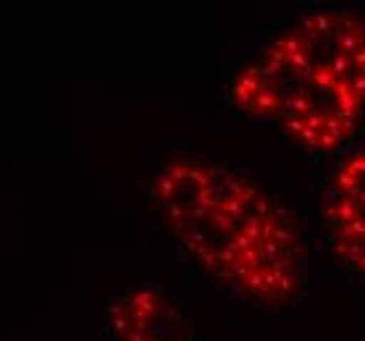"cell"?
I'll return each mask as SVG.
<instances>
[{"instance_id":"3957f363","label":"cell","mask_w":365,"mask_h":341,"mask_svg":"<svg viewBox=\"0 0 365 341\" xmlns=\"http://www.w3.org/2000/svg\"><path fill=\"white\" fill-rule=\"evenodd\" d=\"M321 224L339 266L365 278V142H357L334 166L324 187Z\"/></svg>"},{"instance_id":"277c9868","label":"cell","mask_w":365,"mask_h":341,"mask_svg":"<svg viewBox=\"0 0 365 341\" xmlns=\"http://www.w3.org/2000/svg\"><path fill=\"white\" fill-rule=\"evenodd\" d=\"M110 341H202L184 310L153 286H132L106 305Z\"/></svg>"},{"instance_id":"6da1fadb","label":"cell","mask_w":365,"mask_h":341,"mask_svg":"<svg viewBox=\"0 0 365 341\" xmlns=\"http://www.w3.org/2000/svg\"><path fill=\"white\" fill-rule=\"evenodd\" d=\"M158 226L202 273L255 305H289L307 283L310 252L294 210L250 168L176 155L148 182Z\"/></svg>"},{"instance_id":"7a4b0ae2","label":"cell","mask_w":365,"mask_h":341,"mask_svg":"<svg viewBox=\"0 0 365 341\" xmlns=\"http://www.w3.org/2000/svg\"><path fill=\"white\" fill-rule=\"evenodd\" d=\"M224 100L313 158L344 155L365 132V11H299L234 63Z\"/></svg>"}]
</instances>
